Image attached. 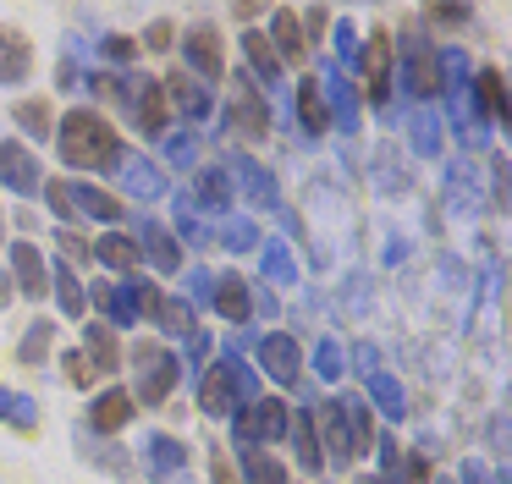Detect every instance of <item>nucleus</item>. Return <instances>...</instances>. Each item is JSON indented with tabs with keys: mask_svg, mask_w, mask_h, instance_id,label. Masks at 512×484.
<instances>
[{
	"mask_svg": "<svg viewBox=\"0 0 512 484\" xmlns=\"http://www.w3.org/2000/svg\"><path fill=\"white\" fill-rule=\"evenodd\" d=\"M56 149L72 171H111L122 160V138L100 110H67V121H56Z\"/></svg>",
	"mask_w": 512,
	"mask_h": 484,
	"instance_id": "f257e3e1",
	"label": "nucleus"
},
{
	"mask_svg": "<svg viewBox=\"0 0 512 484\" xmlns=\"http://www.w3.org/2000/svg\"><path fill=\"white\" fill-rule=\"evenodd\" d=\"M89 88H116V99L127 105V116H133V127L144 132V138H166L171 132V105H166V83L160 77H89Z\"/></svg>",
	"mask_w": 512,
	"mask_h": 484,
	"instance_id": "f03ea898",
	"label": "nucleus"
},
{
	"mask_svg": "<svg viewBox=\"0 0 512 484\" xmlns=\"http://www.w3.org/2000/svg\"><path fill=\"white\" fill-rule=\"evenodd\" d=\"M292 429V413L281 396H254L248 407H237L232 413V440L237 451H265V446H281Z\"/></svg>",
	"mask_w": 512,
	"mask_h": 484,
	"instance_id": "7ed1b4c3",
	"label": "nucleus"
},
{
	"mask_svg": "<svg viewBox=\"0 0 512 484\" xmlns=\"http://www.w3.org/2000/svg\"><path fill=\"white\" fill-rule=\"evenodd\" d=\"M45 204L67 220H100V226L122 220V198H111L94 182H45Z\"/></svg>",
	"mask_w": 512,
	"mask_h": 484,
	"instance_id": "20e7f679",
	"label": "nucleus"
},
{
	"mask_svg": "<svg viewBox=\"0 0 512 484\" xmlns=\"http://www.w3.org/2000/svg\"><path fill=\"white\" fill-rule=\"evenodd\" d=\"M127 286H133L144 319H155V330H166V336H177V341H188L193 330H199V314L188 308V297H166V292H155L149 281H138V275H133Z\"/></svg>",
	"mask_w": 512,
	"mask_h": 484,
	"instance_id": "39448f33",
	"label": "nucleus"
},
{
	"mask_svg": "<svg viewBox=\"0 0 512 484\" xmlns=\"http://www.w3.org/2000/svg\"><path fill=\"white\" fill-rule=\"evenodd\" d=\"M133 369H138V402H149V407H160L171 391H177V374H182V363H177V352H166V347H133Z\"/></svg>",
	"mask_w": 512,
	"mask_h": 484,
	"instance_id": "423d86ee",
	"label": "nucleus"
},
{
	"mask_svg": "<svg viewBox=\"0 0 512 484\" xmlns=\"http://www.w3.org/2000/svg\"><path fill=\"white\" fill-rule=\"evenodd\" d=\"M358 66H364V99L375 110H386L391 99V83H397V44H391V33H369V44L358 50Z\"/></svg>",
	"mask_w": 512,
	"mask_h": 484,
	"instance_id": "0eeeda50",
	"label": "nucleus"
},
{
	"mask_svg": "<svg viewBox=\"0 0 512 484\" xmlns=\"http://www.w3.org/2000/svg\"><path fill=\"white\" fill-rule=\"evenodd\" d=\"M226 176H232V193H243L254 209H265V215H281V187H276V171H265L259 160L237 154V160L226 165Z\"/></svg>",
	"mask_w": 512,
	"mask_h": 484,
	"instance_id": "6e6552de",
	"label": "nucleus"
},
{
	"mask_svg": "<svg viewBox=\"0 0 512 484\" xmlns=\"http://www.w3.org/2000/svg\"><path fill=\"white\" fill-rule=\"evenodd\" d=\"M402 88H408L419 105H430L441 88H435V50L424 44V33H402Z\"/></svg>",
	"mask_w": 512,
	"mask_h": 484,
	"instance_id": "1a4fd4ad",
	"label": "nucleus"
},
{
	"mask_svg": "<svg viewBox=\"0 0 512 484\" xmlns=\"http://www.w3.org/2000/svg\"><path fill=\"white\" fill-rule=\"evenodd\" d=\"M259 369L270 374L276 385H298V374H303V347H298V336H287V330H270V336H259Z\"/></svg>",
	"mask_w": 512,
	"mask_h": 484,
	"instance_id": "9d476101",
	"label": "nucleus"
},
{
	"mask_svg": "<svg viewBox=\"0 0 512 484\" xmlns=\"http://www.w3.org/2000/svg\"><path fill=\"white\" fill-rule=\"evenodd\" d=\"M0 187H6V193H17V198H39V193H45L39 160H34V154H28L17 138L0 143Z\"/></svg>",
	"mask_w": 512,
	"mask_h": 484,
	"instance_id": "9b49d317",
	"label": "nucleus"
},
{
	"mask_svg": "<svg viewBox=\"0 0 512 484\" xmlns=\"http://www.w3.org/2000/svg\"><path fill=\"white\" fill-rule=\"evenodd\" d=\"M182 61H188V77H199L204 88L226 77V55H221V33L215 28H193L182 39Z\"/></svg>",
	"mask_w": 512,
	"mask_h": 484,
	"instance_id": "f8f14e48",
	"label": "nucleus"
},
{
	"mask_svg": "<svg viewBox=\"0 0 512 484\" xmlns=\"http://www.w3.org/2000/svg\"><path fill=\"white\" fill-rule=\"evenodd\" d=\"M116 176H122V187L138 198V204H155V198L171 193L166 171H160L149 154H133V149H122V160H116Z\"/></svg>",
	"mask_w": 512,
	"mask_h": 484,
	"instance_id": "ddd939ff",
	"label": "nucleus"
},
{
	"mask_svg": "<svg viewBox=\"0 0 512 484\" xmlns=\"http://www.w3.org/2000/svg\"><path fill=\"white\" fill-rule=\"evenodd\" d=\"M320 94H325V110H331V127L353 138V132H358V94H353V77H347L342 66H331V61H325Z\"/></svg>",
	"mask_w": 512,
	"mask_h": 484,
	"instance_id": "4468645a",
	"label": "nucleus"
},
{
	"mask_svg": "<svg viewBox=\"0 0 512 484\" xmlns=\"http://www.w3.org/2000/svg\"><path fill=\"white\" fill-rule=\"evenodd\" d=\"M83 292H89V303L100 308L105 314V325L111 330H133L138 319H144V308H138V297H133V286H116V281H100V286H83Z\"/></svg>",
	"mask_w": 512,
	"mask_h": 484,
	"instance_id": "2eb2a0df",
	"label": "nucleus"
},
{
	"mask_svg": "<svg viewBox=\"0 0 512 484\" xmlns=\"http://www.w3.org/2000/svg\"><path fill=\"white\" fill-rule=\"evenodd\" d=\"M160 83H166V105L177 110L182 121H193V127H199V121H204V116H210V110H215V94H210V88L199 83V77L177 72V77H160Z\"/></svg>",
	"mask_w": 512,
	"mask_h": 484,
	"instance_id": "dca6fc26",
	"label": "nucleus"
},
{
	"mask_svg": "<svg viewBox=\"0 0 512 484\" xmlns=\"http://www.w3.org/2000/svg\"><path fill=\"white\" fill-rule=\"evenodd\" d=\"M314 429H320V457L331 462V468H347V462H353V440H347L342 402H325L320 413H314Z\"/></svg>",
	"mask_w": 512,
	"mask_h": 484,
	"instance_id": "f3484780",
	"label": "nucleus"
},
{
	"mask_svg": "<svg viewBox=\"0 0 512 484\" xmlns=\"http://www.w3.org/2000/svg\"><path fill=\"white\" fill-rule=\"evenodd\" d=\"M133 413H138V402H133L127 391H116V385H111V391H94L89 424H83V429H89V435H116V429L133 424Z\"/></svg>",
	"mask_w": 512,
	"mask_h": 484,
	"instance_id": "a211bd4d",
	"label": "nucleus"
},
{
	"mask_svg": "<svg viewBox=\"0 0 512 484\" xmlns=\"http://www.w3.org/2000/svg\"><path fill=\"white\" fill-rule=\"evenodd\" d=\"M138 253H144V264H155L160 275H177L182 270V242L171 237L166 226H155V220H138Z\"/></svg>",
	"mask_w": 512,
	"mask_h": 484,
	"instance_id": "6ab92c4d",
	"label": "nucleus"
},
{
	"mask_svg": "<svg viewBox=\"0 0 512 484\" xmlns=\"http://www.w3.org/2000/svg\"><path fill=\"white\" fill-rule=\"evenodd\" d=\"M237 407H243V402H237V391H232L226 358L210 363V369H204V380H199V413H204V418H232Z\"/></svg>",
	"mask_w": 512,
	"mask_h": 484,
	"instance_id": "aec40b11",
	"label": "nucleus"
},
{
	"mask_svg": "<svg viewBox=\"0 0 512 484\" xmlns=\"http://www.w3.org/2000/svg\"><path fill=\"white\" fill-rule=\"evenodd\" d=\"M237 105L226 110V121H232L243 138H265L270 132V110H265V99H259V88H254V77H237Z\"/></svg>",
	"mask_w": 512,
	"mask_h": 484,
	"instance_id": "412c9836",
	"label": "nucleus"
},
{
	"mask_svg": "<svg viewBox=\"0 0 512 484\" xmlns=\"http://www.w3.org/2000/svg\"><path fill=\"white\" fill-rule=\"evenodd\" d=\"M210 308L226 319V325H248V319H254V297H248V281H243V275H215Z\"/></svg>",
	"mask_w": 512,
	"mask_h": 484,
	"instance_id": "4be33fe9",
	"label": "nucleus"
},
{
	"mask_svg": "<svg viewBox=\"0 0 512 484\" xmlns=\"http://www.w3.org/2000/svg\"><path fill=\"white\" fill-rule=\"evenodd\" d=\"M364 402L380 407L386 424H402V418H408V391H402V380H397V374H386V369L364 380Z\"/></svg>",
	"mask_w": 512,
	"mask_h": 484,
	"instance_id": "5701e85b",
	"label": "nucleus"
},
{
	"mask_svg": "<svg viewBox=\"0 0 512 484\" xmlns=\"http://www.w3.org/2000/svg\"><path fill=\"white\" fill-rule=\"evenodd\" d=\"M144 468L155 473V479H182V473H188V446H182L177 435H149L144 440Z\"/></svg>",
	"mask_w": 512,
	"mask_h": 484,
	"instance_id": "b1692460",
	"label": "nucleus"
},
{
	"mask_svg": "<svg viewBox=\"0 0 512 484\" xmlns=\"http://www.w3.org/2000/svg\"><path fill=\"white\" fill-rule=\"evenodd\" d=\"M12 275H17V286H23V297H34V303L50 292V264L34 242H17L12 248Z\"/></svg>",
	"mask_w": 512,
	"mask_h": 484,
	"instance_id": "393cba45",
	"label": "nucleus"
},
{
	"mask_svg": "<svg viewBox=\"0 0 512 484\" xmlns=\"http://www.w3.org/2000/svg\"><path fill=\"white\" fill-rule=\"evenodd\" d=\"M193 198H199L204 215H232V176L221 171V165H204V171H193Z\"/></svg>",
	"mask_w": 512,
	"mask_h": 484,
	"instance_id": "a878e982",
	"label": "nucleus"
},
{
	"mask_svg": "<svg viewBox=\"0 0 512 484\" xmlns=\"http://www.w3.org/2000/svg\"><path fill=\"white\" fill-rule=\"evenodd\" d=\"M270 50H276V61H303L309 55V39H303V22L298 11H270Z\"/></svg>",
	"mask_w": 512,
	"mask_h": 484,
	"instance_id": "bb28decb",
	"label": "nucleus"
},
{
	"mask_svg": "<svg viewBox=\"0 0 512 484\" xmlns=\"http://www.w3.org/2000/svg\"><path fill=\"white\" fill-rule=\"evenodd\" d=\"M292 105H298V121L309 138H325L331 132V110H325V94H320V77H303L298 94H292Z\"/></svg>",
	"mask_w": 512,
	"mask_h": 484,
	"instance_id": "cd10ccee",
	"label": "nucleus"
},
{
	"mask_svg": "<svg viewBox=\"0 0 512 484\" xmlns=\"http://www.w3.org/2000/svg\"><path fill=\"white\" fill-rule=\"evenodd\" d=\"M292 451H298V468L303 473H320L325 468V457H320V429H314V407H298L292 413Z\"/></svg>",
	"mask_w": 512,
	"mask_h": 484,
	"instance_id": "c85d7f7f",
	"label": "nucleus"
},
{
	"mask_svg": "<svg viewBox=\"0 0 512 484\" xmlns=\"http://www.w3.org/2000/svg\"><path fill=\"white\" fill-rule=\"evenodd\" d=\"M89 253L105 264V270H116V275H127V270H138V264H144V253H138V242L127 237V231H105Z\"/></svg>",
	"mask_w": 512,
	"mask_h": 484,
	"instance_id": "c756f323",
	"label": "nucleus"
},
{
	"mask_svg": "<svg viewBox=\"0 0 512 484\" xmlns=\"http://www.w3.org/2000/svg\"><path fill=\"white\" fill-rule=\"evenodd\" d=\"M28 66H34V50H28V39L17 28H0V83H23Z\"/></svg>",
	"mask_w": 512,
	"mask_h": 484,
	"instance_id": "7c9ffc66",
	"label": "nucleus"
},
{
	"mask_svg": "<svg viewBox=\"0 0 512 484\" xmlns=\"http://www.w3.org/2000/svg\"><path fill=\"white\" fill-rule=\"evenodd\" d=\"M474 105L485 121H507V77H501L496 66L474 72Z\"/></svg>",
	"mask_w": 512,
	"mask_h": 484,
	"instance_id": "2f4dec72",
	"label": "nucleus"
},
{
	"mask_svg": "<svg viewBox=\"0 0 512 484\" xmlns=\"http://www.w3.org/2000/svg\"><path fill=\"white\" fill-rule=\"evenodd\" d=\"M342 413H347V440H353V457H369V451H375V407H369L364 396H347Z\"/></svg>",
	"mask_w": 512,
	"mask_h": 484,
	"instance_id": "473e14b6",
	"label": "nucleus"
},
{
	"mask_svg": "<svg viewBox=\"0 0 512 484\" xmlns=\"http://www.w3.org/2000/svg\"><path fill=\"white\" fill-rule=\"evenodd\" d=\"M408 143H413V154H419V160H435V154H441V110H435V105H419V110H413Z\"/></svg>",
	"mask_w": 512,
	"mask_h": 484,
	"instance_id": "72a5a7b5",
	"label": "nucleus"
},
{
	"mask_svg": "<svg viewBox=\"0 0 512 484\" xmlns=\"http://www.w3.org/2000/svg\"><path fill=\"white\" fill-rule=\"evenodd\" d=\"M259 259H265V281L298 286V259H292L287 237H259Z\"/></svg>",
	"mask_w": 512,
	"mask_h": 484,
	"instance_id": "f704fd0d",
	"label": "nucleus"
},
{
	"mask_svg": "<svg viewBox=\"0 0 512 484\" xmlns=\"http://www.w3.org/2000/svg\"><path fill=\"white\" fill-rule=\"evenodd\" d=\"M50 292H56V308H61L67 319H78L83 308H89V292H83V281L72 275L67 259H56V270H50Z\"/></svg>",
	"mask_w": 512,
	"mask_h": 484,
	"instance_id": "c9c22d12",
	"label": "nucleus"
},
{
	"mask_svg": "<svg viewBox=\"0 0 512 484\" xmlns=\"http://www.w3.org/2000/svg\"><path fill=\"white\" fill-rule=\"evenodd\" d=\"M243 55H248V66H254V83H259V88H276V83H281V61H276V50H270L265 33L248 28V33H243Z\"/></svg>",
	"mask_w": 512,
	"mask_h": 484,
	"instance_id": "e433bc0d",
	"label": "nucleus"
},
{
	"mask_svg": "<svg viewBox=\"0 0 512 484\" xmlns=\"http://www.w3.org/2000/svg\"><path fill=\"white\" fill-rule=\"evenodd\" d=\"M375 193H408V171H402V149H391V143H380L375 149Z\"/></svg>",
	"mask_w": 512,
	"mask_h": 484,
	"instance_id": "4c0bfd02",
	"label": "nucleus"
},
{
	"mask_svg": "<svg viewBox=\"0 0 512 484\" xmlns=\"http://www.w3.org/2000/svg\"><path fill=\"white\" fill-rule=\"evenodd\" d=\"M309 363H314V380H320V385H336L347 374V347L336 336H320V341H314V358Z\"/></svg>",
	"mask_w": 512,
	"mask_h": 484,
	"instance_id": "58836bf2",
	"label": "nucleus"
},
{
	"mask_svg": "<svg viewBox=\"0 0 512 484\" xmlns=\"http://www.w3.org/2000/svg\"><path fill=\"white\" fill-rule=\"evenodd\" d=\"M0 424H12V429H39V402H34L28 391L0 385Z\"/></svg>",
	"mask_w": 512,
	"mask_h": 484,
	"instance_id": "ea45409f",
	"label": "nucleus"
},
{
	"mask_svg": "<svg viewBox=\"0 0 512 484\" xmlns=\"http://www.w3.org/2000/svg\"><path fill=\"white\" fill-rule=\"evenodd\" d=\"M67 380L78 385V391H94V385L111 380V369H105V363L94 358L89 347H72V352H67Z\"/></svg>",
	"mask_w": 512,
	"mask_h": 484,
	"instance_id": "a19ab883",
	"label": "nucleus"
},
{
	"mask_svg": "<svg viewBox=\"0 0 512 484\" xmlns=\"http://www.w3.org/2000/svg\"><path fill=\"white\" fill-rule=\"evenodd\" d=\"M17 127H23L34 143H45L50 132H56V121H50V105H45V99H23V105H17Z\"/></svg>",
	"mask_w": 512,
	"mask_h": 484,
	"instance_id": "79ce46f5",
	"label": "nucleus"
},
{
	"mask_svg": "<svg viewBox=\"0 0 512 484\" xmlns=\"http://www.w3.org/2000/svg\"><path fill=\"white\" fill-rule=\"evenodd\" d=\"M243 479L248 484H287V468L270 451H243Z\"/></svg>",
	"mask_w": 512,
	"mask_h": 484,
	"instance_id": "37998d69",
	"label": "nucleus"
},
{
	"mask_svg": "<svg viewBox=\"0 0 512 484\" xmlns=\"http://www.w3.org/2000/svg\"><path fill=\"white\" fill-rule=\"evenodd\" d=\"M83 451H89V457H94V462H100V468H111V473H122V479H127V484H133V462H127V451H122V446H116V440H111V446H100V440H94V435H89V429H83Z\"/></svg>",
	"mask_w": 512,
	"mask_h": 484,
	"instance_id": "c03bdc74",
	"label": "nucleus"
},
{
	"mask_svg": "<svg viewBox=\"0 0 512 484\" xmlns=\"http://www.w3.org/2000/svg\"><path fill=\"white\" fill-rule=\"evenodd\" d=\"M78 347H89L94 358H100L105 369L116 374V358H122V352H116V330L105 325V319H100V325H89V330H83V341H78Z\"/></svg>",
	"mask_w": 512,
	"mask_h": 484,
	"instance_id": "a18cd8bd",
	"label": "nucleus"
},
{
	"mask_svg": "<svg viewBox=\"0 0 512 484\" xmlns=\"http://www.w3.org/2000/svg\"><path fill=\"white\" fill-rule=\"evenodd\" d=\"M336 66H342V72H353L358 66V50H364V39H358V28H353V17H336Z\"/></svg>",
	"mask_w": 512,
	"mask_h": 484,
	"instance_id": "49530a36",
	"label": "nucleus"
},
{
	"mask_svg": "<svg viewBox=\"0 0 512 484\" xmlns=\"http://www.w3.org/2000/svg\"><path fill=\"white\" fill-rule=\"evenodd\" d=\"M50 336H56V325H50V319H34L28 336H23V347H17V358H23V363H45L50 358Z\"/></svg>",
	"mask_w": 512,
	"mask_h": 484,
	"instance_id": "de8ad7c7",
	"label": "nucleus"
},
{
	"mask_svg": "<svg viewBox=\"0 0 512 484\" xmlns=\"http://www.w3.org/2000/svg\"><path fill=\"white\" fill-rule=\"evenodd\" d=\"M177 237H182V242H193V248H210V226H204V220L193 215L188 198H177Z\"/></svg>",
	"mask_w": 512,
	"mask_h": 484,
	"instance_id": "09e8293b",
	"label": "nucleus"
},
{
	"mask_svg": "<svg viewBox=\"0 0 512 484\" xmlns=\"http://www.w3.org/2000/svg\"><path fill=\"white\" fill-rule=\"evenodd\" d=\"M221 242H226V248H237V253H254L259 248V226L248 215H232V220H226V231H221Z\"/></svg>",
	"mask_w": 512,
	"mask_h": 484,
	"instance_id": "8fccbe9b",
	"label": "nucleus"
},
{
	"mask_svg": "<svg viewBox=\"0 0 512 484\" xmlns=\"http://www.w3.org/2000/svg\"><path fill=\"white\" fill-rule=\"evenodd\" d=\"M210 292H215V275L210 270H188V308H210Z\"/></svg>",
	"mask_w": 512,
	"mask_h": 484,
	"instance_id": "3c124183",
	"label": "nucleus"
},
{
	"mask_svg": "<svg viewBox=\"0 0 512 484\" xmlns=\"http://www.w3.org/2000/svg\"><path fill=\"white\" fill-rule=\"evenodd\" d=\"M347 369H358L369 380V374H380V352L375 341H353V352H347Z\"/></svg>",
	"mask_w": 512,
	"mask_h": 484,
	"instance_id": "603ef678",
	"label": "nucleus"
},
{
	"mask_svg": "<svg viewBox=\"0 0 512 484\" xmlns=\"http://www.w3.org/2000/svg\"><path fill=\"white\" fill-rule=\"evenodd\" d=\"M468 17H474L468 6H430L424 11V22H435V28H468Z\"/></svg>",
	"mask_w": 512,
	"mask_h": 484,
	"instance_id": "864d4df0",
	"label": "nucleus"
},
{
	"mask_svg": "<svg viewBox=\"0 0 512 484\" xmlns=\"http://www.w3.org/2000/svg\"><path fill=\"white\" fill-rule=\"evenodd\" d=\"M182 347H188V369L199 374V363H204V358H210V352H215V336H210V330L199 325V330H193L188 341H182Z\"/></svg>",
	"mask_w": 512,
	"mask_h": 484,
	"instance_id": "5fc2aeb1",
	"label": "nucleus"
},
{
	"mask_svg": "<svg viewBox=\"0 0 512 484\" xmlns=\"http://www.w3.org/2000/svg\"><path fill=\"white\" fill-rule=\"evenodd\" d=\"M397 484H435V479H430V457H424V451H413V457H402V473H397Z\"/></svg>",
	"mask_w": 512,
	"mask_h": 484,
	"instance_id": "6e6d98bb",
	"label": "nucleus"
},
{
	"mask_svg": "<svg viewBox=\"0 0 512 484\" xmlns=\"http://www.w3.org/2000/svg\"><path fill=\"white\" fill-rule=\"evenodd\" d=\"M100 55L122 66V61H133V55H138V44H133V39H122V33H111V39H100Z\"/></svg>",
	"mask_w": 512,
	"mask_h": 484,
	"instance_id": "4d7b16f0",
	"label": "nucleus"
},
{
	"mask_svg": "<svg viewBox=\"0 0 512 484\" xmlns=\"http://www.w3.org/2000/svg\"><path fill=\"white\" fill-rule=\"evenodd\" d=\"M193 132H199V127H193ZM193 132H166V138H160V143H166V154H171L177 165L193 160Z\"/></svg>",
	"mask_w": 512,
	"mask_h": 484,
	"instance_id": "13d9d810",
	"label": "nucleus"
},
{
	"mask_svg": "<svg viewBox=\"0 0 512 484\" xmlns=\"http://www.w3.org/2000/svg\"><path fill=\"white\" fill-rule=\"evenodd\" d=\"M144 50H155V55L171 50V22H155V28L144 33Z\"/></svg>",
	"mask_w": 512,
	"mask_h": 484,
	"instance_id": "bf43d9fd",
	"label": "nucleus"
},
{
	"mask_svg": "<svg viewBox=\"0 0 512 484\" xmlns=\"http://www.w3.org/2000/svg\"><path fill=\"white\" fill-rule=\"evenodd\" d=\"M364 292H369V286H364V275H353V281H347V314H364Z\"/></svg>",
	"mask_w": 512,
	"mask_h": 484,
	"instance_id": "052dcab7",
	"label": "nucleus"
},
{
	"mask_svg": "<svg viewBox=\"0 0 512 484\" xmlns=\"http://www.w3.org/2000/svg\"><path fill=\"white\" fill-rule=\"evenodd\" d=\"M248 297H254V314H276V292H270V286H248Z\"/></svg>",
	"mask_w": 512,
	"mask_h": 484,
	"instance_id": "680f3d73",
	"label": "nucleus"
},
{
	"mask_svg": "<svg viewBox=\"0 0 512 484\" xmlns=\"http://www.w3.org/2000/svg\"><path fill=\"white\" fill-rule=\"evenodd\" d=\"M210 479H215V484H243V479H237V473H232V462L221 457V451H215V457H210Z\"/></svg>",
	"mask_w": 512,
	"mask_h": 484,
	"instance_id": "e2e57ef3",
	"label": "nucleus"
},
{
	"mask_svg": "<svg viewBox=\"0 0 512 484\" xmlns=\"http://www.w3.org/2000/svg\"><path fill=\"white\" fill-rule=\"evenodd\" d=\"M243 347H259V336H254V330H248V325H237V336L226 341V358H237V352H243Z\"/></svg>",
	"mask_w": 512,
	"mask_h": 484,
	"instance_id": "0e129e2a",
	"label": "nucleus"
},
{
	"mask_svg": "<svg viewBox=\"0 0 512 484\" xmlns=\"http://www.w3.org/2000/svg\"><path fill=\"white\" fill-rule=\"evenodd\" d=\"M298 22H309V33H320V28H325V11H320V6H314V11H303V17H298Z\"/></svg>",
	"mask_w": 512,
	"mask_h": 484,
	"instance_id": "69168bd1",
	"label": "nucleus"
},
{
	"mask_svg": "<svg viewBox=\"0 0 512 484\" xmlns=\"http://www.w3.org/2000/svg\"><path fill=\"white\" fill-rule=\"evenodd\" d=\"M0 242H6V215H0Z\"/></svg>",
	"mask_w": 512,
	"mask_h": 484,
	"instance_id": "338daca9",
	"label": "nucleus"
},
{
	"mask_svg": "<svg viewBox=\"0 0 512 484\" xmlns=\"http://www.w3.org/2000/svg\"><path fill=\"white\" fill-rule=\"evenodd\" d=\"M358 484H380V479H358Z\"/></svg>",
	"mask_w": 512,
	"mask_h": 484,
	"instance_id": "774afa93",
	"label": "nucleus"
}]
</instances>
